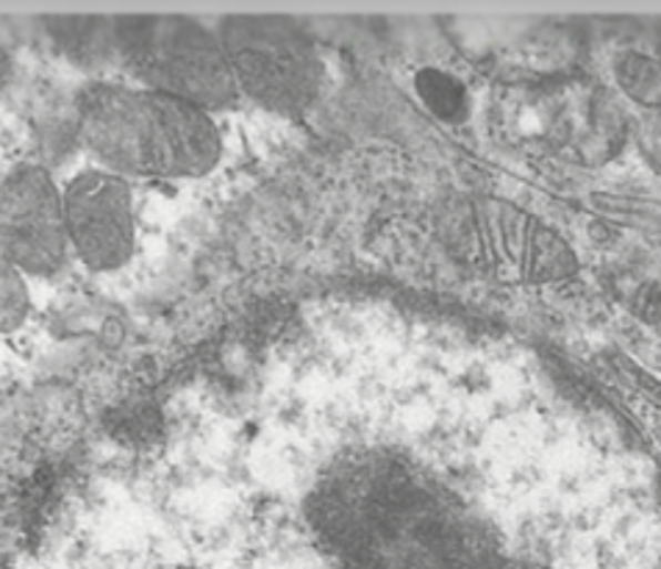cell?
I'll use <instances>...</instances> for the list:
<instances>
[{"label": "cell", "instance_id": "obj_5", "mask_svg": "<svg viewBox=\"0 0 661 569\" xmlns=\"http://www.w3.org/2000/svg\"><path fill=\"white\" fill-rule=\"evenodd\" d=\"M3 264L23 275L59 273L68 262L70 236L64 223V192L37 164L14 167L0 192Z\"/></svg>", "mask_w": 661, "mask_h": 569}, {"label": "cell", "instance_id": "obj_4", "mask_svg": "<svg viewBox=\"0 0 661 569\" xmlns=\"http://www.w3.org/2000/svg\"><path fill=\"white\" fill-rule=\"evenodd\" d=\"M240 95L275 114H301L317 101L323 59L286 18L234 14L217 26Z\"/></svg>", "mask_w": 661, "mask_h": 569}, {"label": "cell", "instance_id": "obj_2", "mask_svg": "<svg viewBox=\"0 0 661 569\" xmlns=\"http://www.w3.org/2000/svg\"><path fill=\"white\" fill-rule=\"evenodd\" d=\"M120 62L145 90L217 112L240 98L217 29L181 14H136L112 23Z\"/></svg>", "mask_w": 661, "mask_h": 569}, {"label": "cell", "instance_id": "obj_3", "mask_svg": "<svg viewBox=\"0 0 661 569\" xmlns=\"http://www.w3.org/2000/svg\"><path fill=\"white\" fill-rule=\"evenodd\" d=\"M450 256L506 281H559L576 273V253L537 217L498 197H450L439 212Z\"/></svg>", "mask_w": 661, "mask_h": 569}, {"label": "cell", "instance_id": "obj_8", "mask_svg": "<svg viewBox=\"0 0 661 569\" xmlns=\"http://www.w3.org/2000/svg\"><path fill=\"white\" fill-rule=\"evenodd\" d=\"M31 312V295L29 284H26V275L20 273L12 264H3V306H0V314H3V334H12L20 325L26 323Z\"/></svg>", "mask_w": 661, "mask_h": 569}, {"label": "cell", "instance_id": "obj_1", "mask_svg": "<svg viewBox=\"0 0 661 569\" xmlns=\"http://www.w3.org/2000/svg\"><path fill=\"white\" fill-rule=\"evenodd\" d=\"M75 125L98 164L123 179H203L223 153L212 114L145 87H84Z\"/></svg>", "mask_w": 661, "mask_h": 569}, {"label": "cell", "instance_id": "obj_7", "mask_svg": "<svg viewBox=\"0 0 661 569\" xmlns=\"http://www.w3.org/2000/svg\"><path fill=\"white\" fill-rule=\"evenodd\" d=\"M617 84L631 101L648 112L661 109V62L642 53H622L617 59Z\"/></svg>", "mask_w": 661, "mask_h": 569}, {"label": "cell", "instance_id": "obj_9", "mask_svg": "<svg viewBox=\"0 0 661 569\" xmlns=\"http://www.w3.org/2000/svg\"><path fill=\"white\" fill-rule=\"evenodd\" d=\"M637 142L650 167L661 175V109L644 114L637 129Z\"/></svg>", "mask_w": 661, "mask_h": 569}, {"label": "cell", "instance_id": "obj_6", "mask_svg": "<svg viewBox=\"0 0 661 569\" xmlns=\"http://www.w3.org/2000/svg\"><path fill=\"white\" fill-rule=\"evenodd\" d=\"M64 223L70 251L92 273L125 267L136 247L134 197L123 175L84 170L64 186Z\"/></svg>", "mask_w": 661, "mask_h": 569}]
</instances>
